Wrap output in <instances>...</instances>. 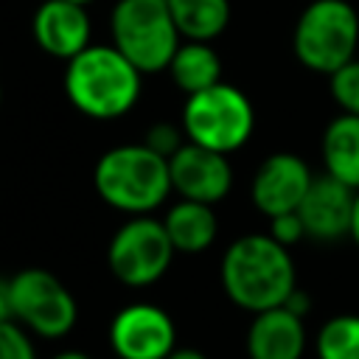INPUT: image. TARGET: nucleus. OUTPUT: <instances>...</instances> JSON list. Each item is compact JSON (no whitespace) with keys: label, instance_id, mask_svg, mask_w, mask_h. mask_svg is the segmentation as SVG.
<instances>
[{"label":"nucleus","instance_id":"f257e3e1","mask_svg":"<svg viewBox=\"0 0 359 359\" xmlns=\"http://www.w3.org/2000/svg\"><path fill=\"white\" fill-rule=\"evenodd\" d=\"M222 286L227 297L252 314L278 309L297 289L289 247L269 233H250L236 238L222 258Z\"/></svg>","mask_w":359,"mask_h":359},{"label":"nucleus","instance_id":"f03ea898","mask_svg":"<svg viewBox=\"0 0 359 359\" xmlns=\"http://www.w3.org/2000/svg\"><path fill=\"white\" fill-rule=\"evenodd\" d=\"M140 76L143 73L115 45H87L67 62L65 93L87 118L112 121L135 107Z\"/></svg>","mask_w":359,"mask_h":359},{"label":"nucleus","instance_id":"7ed1b4c3","mask_svg":"<svg viewBox=\"0 0 359 359\" xmlns=\"http://www.w3.org/2000/svg\"><path fill=\"white\" fill-rule=\"evenodd\" d=\"M93 182L109 208L132 216L151 213L174 191L168 160L146 143H126L104 151L95 163Z\"/></svg>","mask_w":359,"mask_h":359},{"label":"nucleus","instance_id":"20e7f679","mask_svg":"<svg viewBox=\"0 0 359 359\" xmlns=\"http://www.w3.org/2000/svg\"><path fill=\"white\" fill-rule=\"evenodd\" d=\"M359 45V14L348 0H311L292 34L294 56L303 67L331 76L351 59Z\"/></svg>","mask_w":359,"mask_h":359},{"label":"nucleus","instance_id":"39448f33","mask_svg":"<svg viewBox=\"0 0 359 359\" xmlns=\"http://www.w3.org/2000/svg\"><path fill=\"white\" fill-rule=\"evenodd\" d=\"M112 45L140 70H168L180 48V31L168 0H118L109 17Z\"/></svg>","mask_w":359,"mask_h":359},{"label":"nucleus","instance_id":"423d86ee","mask_svg":"<svg viewBox=\"0 0 359 359\" xmlns=\"http://www.w3.org/2000/svg\"><path fill=\"white\" fill-rule=\"evenodd\" d=\"M252 126H255L252 104L233 84L219 81L185 98L182 132L196 146L230 154L250 140Z\"/></svg>","mask_w":359,"mask_h":359},{"label":"nucleus","instance_id":"0eeeda50","mask_svg":"<svg viewBox=\"0 0 359 359\" xmlns=\"http://www.w3.org/2000/svg\"><path fill=\"white\" fill-rule=\"evenodd\" d=\"M11 280V306L14 320L45 339H59L73 331L79 306L70 289L48 269L28 266L20 269Z\"/></svg>","mask_w":359,"mask_h":359},{"label":"nucleus","instance_id":"6e6552de","mask_svg":"<svg viewBox=\"0 0 359 359\" xmlns=\"http://www.w3.org/2000/svg\"><path fill=\"white\" fill-rule=\"evenodd\" d=\"M174 244L165 224L151 216H132L121 224L107 247V264L112 275L132 289L157 283L174 258Z\"/></svg>","mask_w":359,"mask_h":359},{"label":"nucleus","instance_id":"1a4fd4ad","mask_svg":"<svg viewBox=\"0 0 359 359\" xmlns=\"http://www.w3.org/2000/svg\"><path fill=\"white\" fill-rule=\"evenodd\" d=\"M109 345L121 359H165L177 348V328L160 306L132 303L112 317Z\"/></svg>","mask_w":359,"mask_h":359},{"label":"nucleus","instance_id":"9d476101","mask_svg":"<svg viewBox=\"0 0 359 359\" xmlns=\"http://www.w3.org/2000/svg\"><path fill=\"white\" fill-rule=\"evenodd\" d=\"M171 171V188L180 194V199L216 205L230 194L233 185V168L227 154L196 146L185 140V146L168 157Z\"/></svg>","mask_w":359,"mask_h":359},{"label":"nucleus","instance_id":"9b49d317","mask_svg":"<svg viewBox=\"0 0 359 359\" xmlns=\"http://www.w3.org/2000/svg\"><path fill=\"white\" fill-rule=\"evenodd\" d=\"M311 180H314V174L303 163V157H297L292 151H275L258 165V171L252 177V188H250L252 205L266 219L292 213L300 208Z\"/></svg>","mask_w":359,"mask_h":359},{"label":"nucleus","instance_id":"f8f14e48","mask_svg":"<svg viewBox=\"0 0 359 359\" xmlns=\"http://www.w3.org/2000/svg\"><path fill=\"white\" fill-rule=\"evenodd\" d=\"M353 199H356V191L334 180L331 174L314 177L297 208L306 236L317 241H337L342 236H351Z\"/></svg>","mask_w":359,"mask_h":359},{"label":"nucleus","instance_id":"ddd939ff","mask_svg":"<svg viewBox=\"0 0 359 359\" xmlns=\"http://www.w3.org/2000/svg\"><path fill=\"white\" fill-rule=\"evenodd\" d=\"M34 39L45 53L70 62L90 45L87 8L73 0H45L34 14Z\"/></svg>","mask_w":359,"mask_h":359},{"label":"nucleus","instance_id":"4468645a","mask_svg":"<svg viewBox=\"0 0 359 359\" xmlns=\"http://www.w3.org/2000/svg\"><path fill=\"white\" fill-rule=\"evenodd\" d=\"M306 348L303 317L289 309H266L258 311L247 331V353L250 359H300Z\"/></svg>","mask_w":359,"mask_h":359},{"label":"nucleus","instance_id":"2eb2a0df","mask_svg":"<svg viewBox=\"0 0 359 359\" xmlns=\"http://www.w3.org/2000/svg\"><path fill=\"white\" fill-rule=\"evenodd\" d=\"M325 174L359 191V115L342 112L323 132Z\"/></svg>","mask_w":359,"mask_h":359},{"label":"nucleus","instance_id":"dca6fc26","mask_svg":"<svg viewBox=\"0 0 359 359\" xmlns=\"http://www.w3.org/2000/svg\"><path fill=\"white\" fill-rule=\"evenodd\" d=\"M163 224H165V233H168L174 250L188 252V255L208 250L219 230L213 205L191 202V199H180L177 205H171Z\"/></svg>","mask_w":359,"mask_h":359},{"label":"nucleus","instance_id":"f3484780","mask_svg":"<svg viewBox=\"0 0 359 359\" xmlns=\"http://www.w3.org/2000/svg\"><path fill=\"white\" fill-rule=\"evenodd\" d=\"M168 73L185 95H194L222 81V59L208 42H185L168 62Z\"/></svg>","mask_w":359,"mask_h":359},{"label":"nucleus","instance_id":"a211bd4d","mask_svg":"<svg viewBox=\"0 0 359 359\" xmlns=\"http://www.w3.org/2000/svg\"><path fill=\"white\" fill-rule=\"evenodd\" d=\"M168 11L188 42H210L230 22V0H168Z\"/></svg>","mask_w":359,"mask_h":359},{"label":"nucleus","instance_id":"6ab92c4d","mask_svg":"<svg viewBox=\"0 0 359 359\" xmlns=\"http://www.w3.org/2000/svg\"><path fill=\"white\" fill-rule=\"evenodd\" d=\"M317 359H359V317H331L317 334Z\"/></svg>","mask_w":359,"mask_h":359},{"label":"nucleus","instance_id":"aec40b11","mask_svg":"<svg viewBox=\"0 0 359 359\" xmlns=\"http://www.w3.org/2000/svg\"><path fill=\"white\" fill-rule=\"evenodd\" d=\"M328 79H331V95L339 104V109L359 115V59H351Z\"/></svg>","mask_w":359,"mask_h":359},{"label":"nucleus","instance_id":"412c9836","mask_svg":"<svg viewBox=\"0 0 359 359\" xmlns=\"http://www.w3.org/2000/svg\"><path fill=\"white\" fill-rule=\"evenodd\" d=\"M0 359H36L34 342L17 320L0 323Z\"/></svg>","mask_w":359,"mask_h":359},{"label":"nucleus","instance_id":"4be33fe9","mask_svg":"<svg viewBox=\"0 0 359 359\" xmlns=\"http://www.w3.org/2000/svg\"><path fill=\"white\" fill-rule=\"evenodd\" d=\"M182 135H185L182 126H174V123H157V126H151V129L146 132V140H143V143L168 160V157H174V154L185 146V143H182Z\"/></svg>","mask_w":359,"mask_h":359},{"label":"nucleus","instance_id":"5701e85b","mask_svg":"<svg viewBox=\"0 0 359 359\" xmlns=\"http://www.w3.org/2000/svg\"><path fill=\"white\" fill-rule=\"evenodd\" d=\"M269 236H272L278 244H283V247L297 244V241L306 236V227H303V219L297 216V210L272 216V219H269Z\"/></svg>","mask_w":359,"mask_h":359},{"label":"nucleus","instance_id":"b1692460","mask_svg":"<svg viewBox=\"0 0 359 359\" xmlns=\"http://www.w3.org/2000/svg\"><path fill=\"white\" fill-rule=\"evenodd\" d=\"M14 320V306H11V280L0 278V323Z\"/></svg>","mask_w":359,"mask_h":359},{"label":"nucleus","instance_id":"393cba45","mask_svg":"<svg viewBox=\"0 0 359 359\" xmlns=\"http://www.w3.org/2000/svg\"><path fill=\"white\" fill-rule=\"evenodd\" d=\"M283 309H289V311H292V314H297V317H306V314H309V309H311V300H309V294H306V292L294 289V292L286 297Z\"/></svg>","mask_w":359,"mask_h":359},{"label":"nucleus","instance_id":"a878e982","mask_svg":"<svg viewBox=\"0 0 359 359\" xmlns=\"http://www.w3.org/2000/svg\"><path fill=\"white\" fill-rule=\"evenodd\" d=\"M165 359H208L202 351H196V348H174Z\"/></svg>","mask_w":359,"mask_h":359},{"label":"nucleus","instance_id":"bb28decb","mask_svg":"<svg viewBox=\"0 0 359 359\" xmlns=\"http://www.w3.org/2000/svg\"><path fill=\"white\" fill-rule=\"evenodd\" d=\"M351 238L356 241L359 247V191H356V199H353V216H351Z\"/></svg>","mask_w":359,"mask_h":359},{"label":"nucleus","instance_id":"cd10ccee","mask_svg":"<svg viewBox=\"0 0 359 359\" xmlns=\"http://www.w3.org/2000/svg\"><path fill=\"white\" fill-rule=\"evenodd\" d=\"M53 359H90L84 351H59Z\"/></svg>","mask_w":359,"mask_h":359},{"label":"nucleus","instance_id":"c85d7f7f","mask_svg":"<svg viewBox=\"0 0 359 359\" xmlns=\"http://www.w3.org/2000/svg\"><path fill=\"white\" fill-rule=\"evenodd\" d=\"M73 3H81V6H87V3H93V0H73Z\"/></svg>","mask_w":359,"mask_h":359},{"label":"nucleus","instance_id":"c756f323","mask_svg":"<svg viewBox=\"0 0 359 359\" xmlns=\"http://www.w3.org/2000/svg\"><path fill=\"white\" fill-rule=\"evenodd\" d=\"M0 101H3V87H0Z\"/></svg>","mask_w":359,"mask_h":359}]
</instances>
